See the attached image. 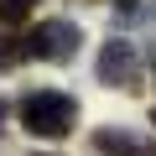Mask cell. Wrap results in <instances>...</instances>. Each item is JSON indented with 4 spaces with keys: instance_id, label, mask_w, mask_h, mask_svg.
Returning a JSON list of instances; mask_svg holds the SVG:
<instances>
[{
    "instance_id": "1",
    "label": "cell",
    "mask_w": 156,
    "mask_h": 156,
    "mask_svg": "<svg viewBox=\"0 0 156 156\" xmlns=\"http://www.w3.org/2000/svg\"><path fill=\"white\" fill-rule=\"evenodd\" d=\"M16 115H21V130H31L37 140H62L78 125V99L62 89H31Z\"/></svg>"
},
{
    "instance_id": "2",
    "label": "cell",
    "mask_w": 156,
    "mask_h": 156,
    "mask_svg": "<svg viewBox=\"0 0 156 156\" xmlns=\"http://www.w3.org/2000/svg\"><path fill=\"white\" fill-rule=\"evenodd\" d=\"M78 42H83V31H78V21H68V16H52V21H42L21 47H26V57H47V62H73L78 57Z\"/></svg>"
},
{
    "instance_id": "3",
    "label": "cell",
    "mask_w": 156,
    "mask_h": 156,
    "mask_svg": "<svg viewBox=\"0 0 156 156\" xmlns=\"http://www.w3.org/2000/svg\"><path fill=\"white\" fill-rule=\"evenodd\" d=\"M94 73H99V83H109V89H135V78H140V52H135V42L109 37V42L99 47Z\"/></svg>"
},
{
    "instance_id": "4",
    "label": "cell",
    "mask_w": 156,
    "mask_h": 156,
    "mask_svg": "<svg viewBox=\"0 0 156 156\" xmlns=\"http://www.w3.org/2000/svg\"><path fill=\"white\" fill-rule=\"evenodd\" d=\"M37 11V0H0V26H16Z\"/></svg>"
},
{
    "instance_id": "5",
    "label": "cell",
    "mask_w": 156,
    "mask_h": 156,
    "mask_svg": "<svg viewBox=\"0 0 156 156\" xmlns=\"http://www.w3.org/2000/svg\"><path fill=\"white\" fill-rule=\"evenodd\" d=\"M21 57H26V47H21V42H16L11 31H0V73H11V68H16Z\"/></svg>"
},
{
    "instance_id": "6",
    "label": "cell",
    "mask_w": 156,
    "mask_h": 156,
    "mask_svg": "<svg viewBox=\"0 0 156 156\" xmlns=\"http://www.w3.org/2000/svg\"><path fill=\"white\" fill-rule=\"evenodd\" d=\"M11 115H16V109H11L5 99H0V140H5V125H11Z\"/></svg>"
}]
</instances>
